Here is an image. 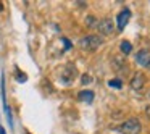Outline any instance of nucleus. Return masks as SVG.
Listing matches in <instances>:
<instances>
[{
	"instance_id": "6e6552de",
	"label": "nucleus",
	"mask_w": 150,
	"mask_h": 134,
	"mask_svg": "<svg viewBox=\"0 0 150 134\" xmlns=\"http://www.w3.org/2000/svg\"><path fill=\"white\" fill-rule=\"evenodd\" d=\"M78 99L81 102H86V104H92L94 102V92L89 91V89H86V91H81L78 94Z\"/></svg>"
},
{
	"instance_id": "dca6fc26",
	"label": "nucleus",
	"mask_w": 150,
	"mask_h": 134,
	"mask_svg": "<svg viewBox=\"0 0 150 134\" xmlns=\"http://www.w3.org/2000/svg\"><path fill=\"white\" fill-rule=\"evenodd\" d=\"M145 113H147V116H149V120H150V105L145 108Z\"/></svg>"
},
{
	"instance_id": "a211bd4d",
	"label": "nucleus",
	"mask_w": 150,
	"mask_h": 134,
	"mask_svg": "<svg viewBox=\"0 0 150 134\" xmlns=\"http://www.w3.org/2000/svg\"><path fill=\"white\" fill-rule=\"evenodd\" d=\"M0 134H7V133H5V129H4L2 126H0Z\"/></svg>"
},
{
	"instance_id": "20e7f679",
	"label": "nucleus",
	"mask_w": 150,
	"mask_h": 134,
	"mask_svg": "<svg viewBox=\"0 0 150 134\" xmlns=\"http://www.w3.org/2000/svg\"><path fill=\"white\" fill-rule=\"evenodd\" d=\"M76 76H78V69H76L73 65H66L65 68H63V71H62V81H63V84H71L73 79H74Z\"/></svg>"
},
{
	"instance_id": "423d86ee",
	"label": "nucleus",
	"mask_w": 150,
	"mask_h": 134,
	"mask_svg": "<svg viewBox=\"0 0 150 134\" xmlns=\"http://www.w3.org/2000/svg\"><path fill=\"white\" fill-rule=\"evenodd\" d=\"M129 18H131V10L129 8H124V10L118 15V29L123 31L124 26L127 24V21H129Z\"/></svg>"
},
{
	"instance_id": "0eeeda50",
	"label": "nucleus",
	"mask_w": 150,
	"mask_h": 134,
	"mask_svg": "<svg viewBox=\"0 0 150 134\" xmlns=\"http://www.w3.org/2000/svg\"><path fill=\"white\" fill-rule=\"evenodd\" d=\"M149 58H150V52H149V50H145V49L139 50L137 55H136V62L139 63L140 66H145V63H147V60H149Z\"/></svg>"
},
{
	"instance_id": "ddd939ff",
	"label": "nucleus",
	"mask_w": 150,
	"mask_h": 134,
	"mask_svg": "<svg viewBox=\"0 0 150 134\" xmlns=\"http://www.w3.org/2000/svg\"><path fill=\"white\" fill-rule=\"evenodd\" d=\"M15 74H18V81H20V82L26 81V74H24V73H21L20 69H16V71H15Z\"/></svg>"
},
{
	"instance_id": "9b49d317",
	"label": "nucleus",
	"mask_w": 150,
	"mask_h": 134,
	"mask_svg": "<svg viewBox=\"0 0 150 134\" xmlns=\"http://www.w3.org/2000/svg\"><path fill=\"white\" fill-rule=\"evenodd\" d=\"M108 86H110V87H115V89H121V86H123V81H121V79H110V81H108Z\"/></svg>"
},
{
	"instance_id": "1a4fd4ad",
	"label": "nucleus",
	"mask_w": 150,
	"mask_h": 134,
	"mask_svg": "<svg viewBox=\"0 0 150 134\" xmlns=\"http://www.w3.org/2000/svg\"><path fill=\"white\" fill-rule=\"evenodd\" d=\"M113 69L116 73H124V74H126L127 73V65L121 58H115L113 60Z\"/></svg>"
},
{
	"instance_id": "39448f33",
	"label": "nucleus",
	"mask_w": 150,
	"mask_h": 134,
	"mask_svg": "<svg viewBox=\"0 0 150 134\" xmlns=\"http://www.w3.org/2000/svg\"><path fill=\"white\" fill-rule=\"evenodd\" d=\"M144 84H145V76H144V73H136L129 82L132 91H140L144 87Z\"/></svg>"
},
{
	"instance_id": "2eb2a0df",
	"label": "nucleus",
	"mask_w": 150,
	"mask_h": 134,
	"mask_svg": "<svg viewBox=\"0 0 150 134\" xmlns=\"http://www.w3.org/2000/svg\"><path fill=\"white\" fill-rule=\"evenodd\" d=\"M62 40L65 42V47H66V49H69V47H71V44H69V40H68V39H62Z\"/></svg>"
},
{
	"instance_id": "f8f14e48",
	"label": "nucleus",
	"mask_w": 150,
	"mask_h": 134,
	"mask_svg": "<svg viewBox=\"0 0 150 134\" xmlns=\"http://www.w3.org/2000/svg\"><path fill=\"white\" fill-rule=\"evenodd\" d=\"M86 23H87L91 28H95V26H97V20H95L94 16H89L87 20H86Z\"/></svg>"
},
{
	"instance_id": "7ed1b4c3",
	"label": "nucleus",
	"mask_w": 150,
	"mask_h": 134,
	"mask_svg": "<svg viewBox=\"0 0 150 134\" xmlns=\"http://www.w3.org/2000/svg\"><path fill=\"white\" fill-rule=\"evenodd\" d=\"M95 29H98V33L103 34V36H110V34L113 33V29H115V24H113V21H111L110 18H103V20L97 21Z\"/></svg>"
},
{
	"instance_id": "6ab92c4d",
	"label": "nucleus",
	"mask_w": 150,
	"mask_h": 134,
	"mask_svg": "<svg viewBox=\"0 0 150 134\" xmlns=\"http://www.w3.org/2000/svg\"><path fill=\"white\" fill-rule=\"evenodd\" d=\"M28 134H31V133H28Z\"/></svg>"
},
{
	"instance_id": "f03ea898",
	"label": "nucleus",
	"mask_w": 150,
	"mask_h": 134,
	"mask_svg": "<svg viewBox=\"0 0 150 134\" xmlns=\"http://www.w3.org/2000/svg\"><path fill=\"white\" fill-rule=\"evenodd\" d=\"M102 42H103V40H102L98 36H95V34H89V36L82 37V39L79 40V45H81L84 50H97L98 47L102 45Z\"/></svg>"
},
{
	"instance_id": "9d476101",
	"label": "nucleus",
	"mask_w": 150,
	"mask_h": 134,
	"mask_svg": "<svg viewBox=\"0 0 150 134\" xmlns=\"http://www.w3.org/2000/svg\"><path fill=\"white\" fill-rule=\"evenodd\" d=\"M121 52L124 53V55H127V53H131V50H132V45H131V42H127V40H123L120 45Z\"/></svg>"
},
{
	"instance_id": "aec40b11",
	"label": "nucleus",
	"mask_w": 150,
	"mask_h": 134,
	"mask_svg": "<svg viewBox=\"0 0 150 134\" xmlns=\"http://www.w3.org/2000/svg\"><path fill=\"white\" fill-rule=\"evenodd\" d=\"M149 95H150V94H149Z\"/></svg>"
},
{
	"instance_id": "f257e3e1",
	"label": "nucleus",
	"mask_w": 150,
	"mask_h": 134,
	"mask_svg": "<svg viewBox=\"0 0 150 134\" xmlns=\"http://www.w3.org/2000/svg\"><path fill=\"white\" fill-rule=\"evenodd\" d=\"M120 131L123 134H140L142 124H140V121L137 118H129L120 126Z\"/></svg>"
},
{
	"instance_id": "f3484780",
	"label": "nucleus",
	"mask_w": 150,
	"mask_h": 134,
	"mask_svg": "<svg viewBox=\"0 0 150 134\" xmlns=\"http://www.w3.org/2000/svg\"><path fill=\"white\" fill-rule=\"evenodd\" d=\"M145 68H149V69H150V58L147 60V63H145Z\"/></svg>"
},
{
	"instance_id": "4468645a",
	"label": "nucleus",
	"mask_w": 150,
	"mask_h": 134,
	"mask_svg": "<svg viewBox=\"0 0 150 134\" xmlns=\"http://www.w3.org/2000/svg\"><path fill=\"white\" fill-rule=\"evenodd\" d=\"M81 82H82V84H91V82H92V78H91L89 74H82Z\"/></svg>"
}]
</instances>
